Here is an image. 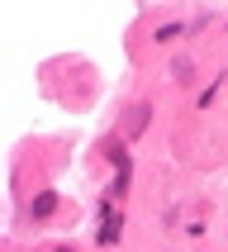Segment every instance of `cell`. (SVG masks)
Returning <instances> with one entry per match:
<instances>
[{
	"label": "cell",
	"instance_id": "cell-1",
	"mask_svg": "<svg viewBox=\"0 0 228 252\" xmlns=\"http://www.w3.org/2000/svg\"><path fill=\"white\" fill-rule=\"evenodd\" d=\"M53 210H57V195H53V190H43V195L33 200V214L43 219V214H53Z\"/></svg>",
	"mask_w": 228,
	"mask_h": 252
},
{
	"label": "cell",
	"instance_id": "cell-2",
	"mask_svg": "<svg viewBox=\"0 0 228 252\" xmlns=\"http://www.w3.org/2000/svg\"><path fill=\"white\" fill-rule=\"evenodd\" d=\"M114 238H119V214H114V219H110V224H105V228H100V243H114Z\"/></svg>",
	"mask_w": 228,
	"mask_h": 252
},
{
	"label": "cell",
	"instance_id": "cell-3",
	"mask_svg": "<svg viewBox=\"0 0 228 252\" xmlns=\"http://www.w3.org/2000/svg\"><path fill=\"white\" fill-rule=\"evenodd\" d=\"M53 252H71V248H53Z\"/></svg>",
	"mask_w": 228,
	"mask_h": 252
}]
</instances>
